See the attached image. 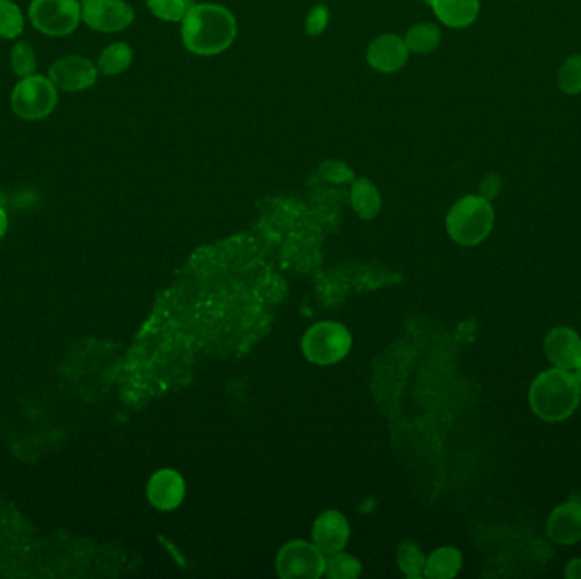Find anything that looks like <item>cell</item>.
Instances as JSON below:
<instances>
[{
    "label": "cell",
    "instance_id": "cell-1",
    "mask_svg": "<svg viewBox=\"0 0 581 579\" xmlns=\"http://www.w3.org/2000/svg\"><path fill=\"white\" fill-rule=\"evenodd\" d=\"M237 21L232 12L218 4H196L182 19V41L199 57H213L232 46Z\"/></svg>",
    "mask_w": 581,
    "mask_h": 579
},
{
    "label": "cell",
    "instance_id": "cell-2",
    "mask_svg": "<svg viewBox=\"0 0 581 579\" xmlns=\"http://www.w3.org/2000/svg\"><path fill=\"white\" fill-rule=\"evenodd\" d=\"M581 384L575 374L559 367L541 372L529 389V405L544 422L568 420L580 405Z\"/></svg>",
    "mask_w": 581,
    "mask_h": 579
},
{
    "label": "cell",
    "instance_id": "cell-3",
    "mask_svg": "<svg viewBox=\"0 0 581 579\" xmlns=\"http://www.w3.org/2000/svg\"><path fill=\"white\" fill-rule=\"evenodd\" d=\"M495 223V211L490 201L481 196L459 199L447 214L449 237L459 245L473 247L490 235Z\"/></svg>",
    "mask_w": 581,
    "mask_h": 579
},
{
    "label": "cell",
    "instance_id": "cell-4",
    "mask_svg": "<svg viewBox=\"0 0 581 579\" xmlns=\"http://www.w3.org/2000/svg\"><path fill=\"white\" fill-rule=\"evenodd\" d=\"M58 102V89L48 75H29L19 80L11 94L12 111L26 121L50 116Z\"/></svg>",
    "mask_w": 581,
    "mask_h": 579
},
{
    "label": "cell",
    "instance_id": "cell-5",
    "mask_svg": "<svg viewBox=\"0 0 581 579\" xmlns=\"http://www.w3.org/2000/svg\"><path fill=\"white\" fill-rule=\"evenodd\" d=\"M352 338L344 325L322 321L311 327L303 337L301 349L306 359L318 366H330L349 354Z\"/></svg>",
    "mask_w": 581,
    "mask_h": 579
},
{
    "label": "cell",
    "instance_id": "cell-6",
    "mask_svg": "<svg viewBox=\"0 0 581 579\" xmlns=\"http://www.w3.org/2000/svg\"><path fill=\"white\" fill-rule=\"evenodd\" d=\"M82 19L80 0H33L29 6V21L34 29L53 38L74 33Z\"/></svg>",
    "mask_w": 581,
    "mask_h": 579
},
{
    "label": "cell",
    "instance_id": "cell-7",
    "mask_svg": "<svg viewBox=\"0 0 581 579\" xmlns=\"http://www.w3.org/2000/svg\"><path fill=\"white\" fill-rule=\"evenodd\" d=\"M277 574L283 579H316L325 573V554L305 540L289 542L276 559Z\"/></svg>",
    "mask_w": 581,
    "mask_h": 579
},
{
    "label": "cell",
    "instance_id": "cell-8",
    "mask_svg": "<svg viewBox=\"0 0 581 579\" xmlns=\"http://www.w3.org/2000/svg\"><path fill=\"white\" fill-rule=\"evenodd\" d=\"M82 21L99 33H119L135 21V11L125 0H82Z\"/></svg>",
    "mask_w": 581,
    "mask_h": 579
},
{
    "label": "cell",
    "instance_id": "cell-9",
    "mask_svg": "<svg viewBox=\"0 0 581 579\" xmlns=\"http://www.w3.org/2000/svg\"><path fill=\"white\" fill-rule=\"evenodd\" d=\"M99 68L92 60L80 55H68L53 62L48 77L55 87L65 92H82L96 84Z\"/></svg>",
    "mask_w": 581,
    "mask_h": 579
},
{
    "label": "cell",
    "instance_id": "cell-10",
    "mask_svg": "<svg viewBox=\"0 0 581 579\" xmlns=\"http://www.w3.org/2000/svg\"><path fill=\"white\" fill-rule=\"evenodd\" d=\"M407 43L396 34H384L374 40L367 50V63L379 74H395L407 63Z\"/></svg>",
    "mask_w": 581,
    "mask_h": 579
},
{
    "label": "cell",
    "instance_id": "cell-11",
    "mask_svg": "<svg viewBox=\"0 0 581 579\" xmlns=\"http://www.w3.org/2000/svg\"><path fill=\"white\" fill-rule=\"evenodd\" d=\"M544 350L554 367L573 371L581 359V337L570 327H556L544 338Z\"/></svg>",
    "mask_w": 581,
    "mask_h": 579
},
{
    "label": "cell",
    "instance_id": "cell-12",
    "mask_svg": "<svg viewBox=\"0 0 581 579\" xmlns=\"http://www.w3.org/2000/svg\"><path fill=\"white\" fill-rule=\"evenodd\" d=\"M549 539L559 546H573L581 540V503L568 501L554 508L546 525Z\"/></svg>",
    "mask_w": 581,
    "mask_h": 579
},
{
    "label": "cell",
    "instance_id": "cell-13",
    "mask_svg": "<svg viewBox=\"0 0 581 579\" xmlns=\"http://www.w3.org/2000/svg\"><path fill=\"white\" fill-rule=\"evenodd\" d=\"M349 523L339 512H325L313 525V544L328 556L342 551L349 540Z\"/></svg>",
    "mask_w": 581,
    "mask_h": 579
},
{
    "label": "cell",
    "instance_id": "cell-14",
    "mask_svg": "<svg viewBox=\"0 0 581 579\" xmlns=\"http://www.w3.org/2000/svg\"><path fill=\"white\" fill-rule=\"evenodd\" d=\"M148 500L158 510H174L181 505L182 498L186 495V486L181 474L172 469H162L153 474L147 488Z\"/></svg>",
    "mask_w": 581,
    "mask_h": 579
},
{
    "label": "cell",
    "instance_id": "cell-15",
    "mask_svg": "<svg viewBox=\"0 0 581 579\" xmlns=\"http://www.w3.org/2000/svg\"><path fill=\"white\" fill-rule=\"evenodd\" d=\"M440 23L449 28H468L480 14V0H429Z\"/></svg>",
    "mask_w": 581,
    "mask_h": 579
},
{
    "label": "cell",
    "instance_id": "cell-16",
    "mask_svg": "<svg viewBox=\"0 0 581 579\" xmlns=\"http://www.w3.org/2000/svg\"><path fill=\"white\" fill-rule=\"evenodd\" d=\"M463 568V556L454 547H440L427 557L424 576L432 579H451Z\"/></svg>",
    "mask_w": 581,
    "mask_h": 579
},
{
    "label": "cell",
    "instance_id": "cell-17",
    "mask_svg": "<svg viewBox=\"0 0 581 579\" xmlns=\"http://www.w3.org/2000/svg\"><path fill=\"white\" fill-rule=\"evenodd\" d=\"M350 201L362 220H373L381 209V196L371 180L357 179L350 191Z\"/></svg>",
    "mask_w": 581,
    "mask_h": 579
},
{
    "label": "cell",
    "instance_id": "cell-18",
    "mask_svg": "<svg viewBox=\"0 0 581 579\" xmlns=\"http://www.w3.org/2000/svg\"><path fill=\"white\" fill-rule=\"evenodd\" d=\"M131 62H133V50H131L130 45L126 43H113L109 45L108 48H104L99 57V62H97V68L102 75H113L123 74L128 68H130Z\"/></svg>",
    "mask_w": 581,
    "mask_h": 579
},
{
    "label": "cell",
    "instance_id": "cell-19",
    "mask_svg": "<svg viewBox=\"0 0 581 579\" xmlns=\"http://www.w3.org/2000/svg\"><path fill=\"white\" fill-rule=\"evenodd\" d=\"M405 43H407L408 50L413 51V53H429L439 46L440 29L435 24H415L408 29Z\"/></svg>",
    "mask_w": 581,
    "mask_h": 579
},
{
    "label": "cell",
    "instance_id": "cell-20",
    "mask_svg": "<svg viewBox=\"0 0 581 579\" xmlns=\"http://www.w3.org/2000/svg\"><path fill=\"white\" fill-rule=\"evenodd\" d=\"M24 31L21 7L12 0H0V38L16 40Z\"/></svg>",
    "mask_w": 581,
    "mask_h": 579
},
{
    "label": "cell",
    "instance_id": "cell-21",
    "mask_svg": "<svg viewBox=\"0 0 581 579\" xmlns=\"http://www.w3.org/2000/svg\"><path fill=\"white\" fill-rule=\"evenodd\" d=\"M361 573V563L356 557L349 556L345 552L339 551L335 554H328L325 557V573L332 579H352L357 578Z\"/></svg>",
    "mask_w": 581,
    "mask_h": 579
},
{
    "label": "cell",
    "instance_id": "cell-22",
    "mask_svg": "<svg viewBox=\"0 0 581 579\" xmlns=\"http://www.w3.org/2000/svg\"><path fill=\"white\" fill-rule=\"evenodd\" d=\"M425 564H427V557L424 556L422 549L412 540H407V542H403L398 547V566L410 578L422 576L425 571Z\"/></svg>",
    "mask_w": 581,
    "mask_h": 579
},
{
    "label": "cell",
    "instance_id": "cell-23",
    "mask_svg": "<svg viewBox=\"0 0 581 579\" xmlns=\"http://www.w3.org/2000/svg\"><path fill=\"white\" fill-rule=\"evenodd\" d=\"M11 67L12 72L19 79L36 74L38 58H36V51H34L33 46L29 45L28 41H17L16 45L12 46Z\"/></svg>",
    "mask_w": 581,
    "mask_h": 579
},
{
    "label": "cell",
    "instance_id": "cell-24",
    "mask_svg": "<svg viewBox=\"0 0 581 579\" xmlns=\"http://www.w3.org/2000/svg\"><path fill=\"white\" fill-rule=\"evenodd\" d=\"M558 84L568 96L581 94V53L566 58L559 68Z\"/></svg>",
    "mask_w": 581,
    "mask_h": 579
},
{
    "label": "cell",
    "instance_id": "cell-25",
    "mask_svg": "<svg viewBox=\"0 0 581 579\" xmlns=\"http://www.w3.org/2000/svg\"><path fill=\"white\" fill-rule=\"evenodd\" d=\"M147 6L152 11L153 16L169 21V23H179L186 17L191 0H147Z\"/></svg>",
    "mask_w": 581,
    "mask_h": 579
},
{
    "label": "cell",
    "instance_id": "cell-26",
    "mask_svg": "<svg viewBox=\"0 0 581 579\" xmlns=\"http://www.w3.org/2000/svg\"><path fill=\"white\" fill-rule=\"evenodd\" d=\"M320 175L333 184H345L354 180V172L349 165L339 160H327L320 165Z\"/></svg>",
    "mask_w": 581,
    "mask_h": 579
},
{
    "label": "cell",
    "instance_id": "cell-27",
    "mask_svg": "<svg viewBox=\"0 0 581 579\" xmlns=\"http://www.w3.org/2000/svg\"><path fill=\"white\" fill-rule=\"evenodd\" d=\"M328 19H330V12H328L327 6L318 4V6L313 7L306 17V33L311 34V36L322 34L328 26Z\"/></svg>",
    "mask_w": 581,
    "mask_h": 579
},
{
    "label": "cell",
    "instance_id": "cell-28",
    "mask_svg": "<svg viewBox=\"0 0 581 579\" xmlns=\"http://www.w3.org/2000/svg\"><path fill=\"white\" fill-rule=\"evenodd\" d=\"M502 189V180H500V175L490 174L486 175L480 186V196L485 197L488 201H491L493 197L498 196V192Z\"/></svg>",
    "mask_w": 581,
    "mask_h": 579
},
{
    "label": "cell",
    "instance_id": "cell-29",
    "mask_svg": "<svg viewBox=\"0 0 581 579\" xmlns=\"http://www.w3.org/2000/svg\"><path fill=\"white\" fill-rule=\"evenodd\" d=\"M565 576L570 579H581V557L568 563L565 569Z\"/></svg>",
    "mask_w": 581,
    "mask_h": 579
},
{
    "label": "cell",
    "instance_id": "cell-30",
    "mask_svg": "<svg viewBox=\"0 0 581 579\" xmlns=\"http://www.w3.org/2000/svg\"><path fill=\"white\" fill-rule=\"evenodd\" d=\"M7 231V214L4 209L0 208V240L6 235Z\"/></svg>",
    "mask_w": 581,
    "mask_h": 579
},
{
    "label": "cell",
    "instance_id": "cell-31",
    "mask_svg": "<svg viewBox=\"0 0 581 579\" xmlns=\"http://www.w3.org/2000/svg\"><path fill=\"white\" fill-rule=\"evenodd\" d=\"M573 371H575V372H573V374H575L576 379H578V381H580V384H581V359H580V362H578V364H576V367H575V369H573Z\"/></svg>",
    "mask_w": 581,
    "mask_h": 579
},
{
    "label": "cell",
    "instance_id": "cell-32",
    "mask_svg": "<svg viewBox=\"0 0 581 579\" xmlns=\"http://www.w3.org/2000/svg\"><path fill=\"white\" fill-rule=\"evenodd\" d=\"M427 2H429V0H427Z\"/></svg>",
    "mask_w": 581,
    "mask_h": 579
},
{
    "label": "cell",
    "instance_id": "cell-33",
    "mask_svg": "<svg viewBox=\"0 0 581 579\" xmlns=\"http://www.w3.org/2000/svg\"><path fill=\"white\" fill-rule=\"evenodd\" d=\"M80 2H82V0H80Z\"/></svg>",
    "mask_w": 581,
    "mask_h": 579
}]
</instances>
